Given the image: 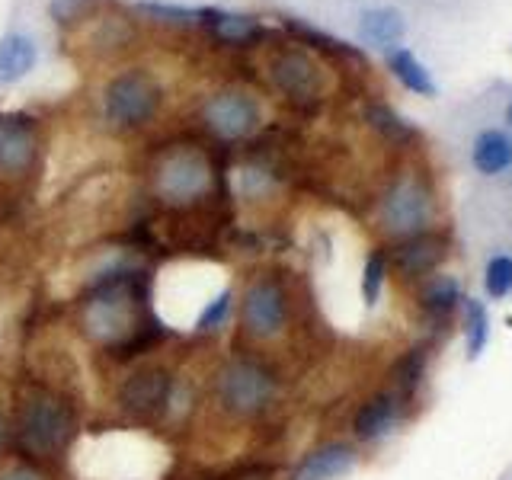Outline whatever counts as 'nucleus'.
<instances>
[{
  "mask_svg": "<svg viewBox=\"0 0 512 480\" xmlns=\"http://www.w3.org/2000/svg\"><path fill=\"white\" fill-rule=\"evenodd\" d=\"M160 100H164L160 80L144 68H128L112 77L103 90V119L119 132L141 128L157 116Z\"/></svg>",
  "mask_w": 512,
  "mask_h": 480,
  "instance_id": "obj_1",
  "label": "nucleus"
},
{
  "mask_svg": "<svg viewBox=\"0 0 512 480\" xmlns=\"http://www.w3.org/2000/svg\"><path fill=\"white\" fill-rule=\"evenodd\" d=\"M436 218V199L420 176H400L397 183L381 196L378 205V224L381 231L394 240H410L432 231Z\"/></svg>",
  "mask_w": 512,
  "mask_h": 480,
  "instance_id": "obj_2",
  "label": "nucleus"
},
{
  "mask_svg": "<svg viewBox=\"0 0 512 480\" xmlns=\"http://www.w3.org/2000/svg\"><path fill=\"white\" fill-rule=\"evenodd\" d=\"M458 160L484 186L512 180V135L500 122H480L458 141Z\"/></svg>",
  "mask_w": 512,
  "mask_h": 480,
  "instance_id": "obj_3",
  "label": "nucleus"
},
{
  "mask_svg": "<svg viewBox=\"0 0 512 480\" xmlns=\"http://www.w3.org/2000/svg\"><path fill=\"white\" fill-rule=\"evenodd\" d=\"M471 272H474V295L487 304L512 301V244L503 237L468 228Z\"/></svg>",
  "mask_w": 512,
  "mask_h": 480,
  "instance_id": "obj_4",
  "label": "nucleus"
},
{
  "mask_svg": "<svg viewBox=\"0 0 512 480\" xmlns=\"http://www.w3.org/2000/svg\"><path fill=\"white\" fill-rule=\"evenodd\" d=\"M138 442L128 439V436H109V439H96L93 442V452L90 455H80V461H87V474L90 477H103V480H141V477H154L160 471V461L154 455L135 452L132 458H125L132 452Z\"/></svg>",
  "mask_w": 512,
  "mask_h": 480,
  "instance_id": "obj_5",
  "label": "nucleus"
},
{
  "mask_svg": "<svg viewBox=\"0 0 512 480\" xmlns=\"http://www.w3.org/2000/svg\"><path fill=\"white\" fill-rule=\"evenodd\" d=\"M208 183H212V170L199 151H173L157 167V192L173 205L196 202L205 196Z\"/></svg>",
  "mask_w": 512,
  "mask_h": 480,
  "instance_id": "obj_6",
  "label": "nucleus"
},
{
  "mask_svg": "<svg viewBox=\"0 0 512 480\" xmlns=\"http://www.w3.org/2000/svg\"><path fill=\"white\" fill-rule=\"evenodd\" d=\"M202 119L212 128V135H218L221 141H240L256 132V125H260V106L244 90H224L205 103Z\"/></svg>",
  "mask_w": 512,
  "mask_h": 480,
  "instance_id": "obj_7",
  "label": "nucleus"
},
{
  "mask_svg": "<svg viewBox=\"0 0 512 480\" xmlns=\"http://www.w3.org/2000/svg\"><path fill=\"white\" fill-rule=\"evenodd\" d=\"M218 394L221 400L237 413H256L263 410L272 394H276V384L263 372L260 365L253 362H231L218 378Z\"/></svg>",
  "mask_w": 512,
  "mask_h": 480,
  "instance_id": "obj_8",
  "label": "nucleus"
},
{
  "mask_svg": "<svg viewBox=\"0 0 512 480\" xmlns=\"http://www.w3.org/2000/svg\"><path fill=\"white\" fill-rule=\"evenodd\" d=\"M269 77L285 96H292V100H301V103L317 100L320 90H324V74H320L317 61L308 52H301V48H285V52L272 58Z\"/></svg>",
  "mask_w": 512,
  "mask_h": 480,
  "instance_id": "obj_9",
  "label": "nucleus"
},
{
  "mask_svg": "<svg viewBox=\"0 0 512 480\" xmlns=\"http://www.w3.org/2000/svg\"><path fill=\"white\" fill-rule=\"evenodd\" d=\"M285 295L276 282H253L244 295V324L260 340H272L285 327Z\"/></svg>",
  "mask_w": 512,
  "mask_h": 480,
  "instance_id": "obj_10",
  "label": "nucleus"
},
{
  "mask_svg": "<svg viewBox=\"0 0 512 480\" xmlns=\"http://www.w3.org/2000/svg\"><path fill=\"white\" fill-rule=\"evenodd\" d=\"M404 423V404L391 391H381L372 400H365L359 407L356 420H352V432L362 445H381L388 442Z\"/></svg>",
  "mask_w": 512,
  "mask_h": 480,
  "instance_id": "obj_11",
  "label": "nucleus"
},
{
  "mask_svg": "<svg viewBox=\"0 0 512 480\" xmlns=\"http://www.w3.org/2000/svg\"><path fill=\"white\" fill-rule=\"evenodd\" d=\"M36 125L26 116H0V176H20L36 160Z\"/></svg>",
  "mask_w": 512,
  "mask_h": 480,
  "instance_id": "obj_12",
  "label": "nucleus"
},
{
  "mask_svg": "<svg viewBox=\"0 0 512 480\" xmlns=\"http://www.w3.org/2000/svg\"><path fill=\"white\" fill-rule=\"evenodd\" d=\"M359 468V452L349 442H327L298 461L292 480H343Z\"/></svg>",
  "mask_w": 512,
  "mask_h": 480,
  "instance_id": "obj_13",
  "label": "nucleus"
},
{
  "mask_svg": "<svg viewBox=\"0 0 512 480\" xmlns=\"http://www.w3.org/2000/svg\"><path fill=\"white\" fill-rule=\"evenodd\" d=\"M484 199L474 202V208L468 212V228L474 231H487L503 237L506 244H512V180L496 183V186H484Z\"/></svg>",
  "mask_w": 512,
  "mask_h": 480,
  "instance_id": "obj_14",
  "label": "nucleus"
},
{
  "mask_svg": "<svg viewBox=\"0 0 512 480\" xmlns=\"http://www.w3.org/2000/svg\"><path fill=\"white\" fill-rule=\"evenodd\" d=\"M87 327L96 340H116L132 327V301L122 288H106L87 308Z\"/></svg>",
  "mask_w": 512,
  "mask_h": 480,
  "instance_id": "obj_15",
  "label": "nucleus"
},
{
  "mask_svg": "<svg viewBox=\"0 0 512 480\" xmlns=\"http://www.w3.org/2000/svg\"><path fill=\"white\" fill-rule=\"evenodd\" d=\"M23 436L32 448H39V452L58 448L64 436H68V413H64L55 400H36V404L26 410Z\"/></svg>",
  "mask_w": 512,
  "mask_h": 480,
  "instance_id": "obj_16",
  "label": "nucleus"
},
{
  "mask_svg": "<svg viewBox=\"0 0 512 480\" xmlns=\"http://www.w3.org/2000/svg\"><path fill=\"white\" fill-rule=\"evenodd\" d=\"M39 64V45L23 29H10L0 36V87H13L26 80Z\"/></svg>",
  "mask_w": 512,
  "mask_h": 480,
  "instance_id": "obj_17",
  "label": "nucleus"
},
{
  "mask_svg": "<svg viewBox=\"0 0 512 480\" xmlns=\"http://www.w3.org/2000/svg\"><path fill=\"white\" fill-rule=\"evenodd\" d=\"M461 320V343H464V352H468V359L477 362L480 356L487 352L490 346V336H493V317H490V304L468 292L461 301V308L455 314Z\"/></svg>",
  "mask_w": 512,
  "mask_h": 480,
  "instance_id": "obj_18",
  "label": "nucleus"
},
{
  "mask_svg": "<svg viewBox=\"0 0 512 480\" xmlns=\"http://www.w3.org/2000/svg\"><path fill=\"white\" fill-rule=\"evenodd\" d=\"M464 295H468V288H464V282L458 276H452V272H429V276H423L420 282V308L429 314V317H455Z\"/></svg>",
  "mask_w": 512,
  "mask_h": 480,
  "instance_id": "obj_19",
  "label": "nucleus"
},
{
  "mask_svg": "<svg viewBox=\"0 0 512 480\" xmlns=\"http://www.w3.org/2000/svg\"><path fill=\"white\" fill-rule=\"evenodd\" d=\"M199 26L212 32L215 39L231 42V45H250V42H256V39H263V36H266L256 16H244V13L221 10V7H202V20H199Z\"/></svg>",
  "mask_w": 512,
  "mask_h": 480,
  "instance_id": "obj_20",
  "label": "nucleus"
},
{
  "mask_svg": "<svg viewBox=\"0 0 512 480\" xmlns=\"http://www.w3.org/2000/svg\"><path fill=\"white\" fill-rule=\"evenodd\" d=\"M359 39L381 52H391L404 39V16L394 7H368L359 16Z\"/></svg>",
  "mask_w": 512,
  "mask_h": 480,
  "instance_id": "obj_21",
  "label": "nucleus"
},
{
  "mask_svg": "<svg viewBox=\"0 0 512 480\" xmlns=\"http://www.w3.org/2000/svg\"><path fill=\"white\" fill-rule=\"evenodd\" d=\"M388 68H391V74L400 80V87H407L410 93L426 96V100H432V96H439L436 77H432L426 64H423L420 58H416L413 48H407V45L391 48V52H388Z\"/></svg>",
  "mask_w": 512,
  "mask_h": 480,
  "instance_id": "obj_22",
  "label": "nucleus"
},
{
  "mask_svg": "<svg viewBox=\"0 0 512 480\" xmlns=\"http://www.w3.org/2000/svg\"><path fill=\"white\" fill-rule=\"evenodd\" d=\"M397 250V263L404 272L410 276H429V272H436L439 260H442V244L432 234H420V237H410V240H400Z\"/></svg>",
  "mask_w": 512,
  "mask_h": 480,
  "instance_id": "obj_23",
  "label": "nucleus"
},
{
  "mask_svg": "<svg viewBox=\"0 0 512 480\" xmlns=\"http://www.w3.org/2000/svg\"><path fill=\"white\" fill-rule=\"evenodd\" d=\"M135 10L154 23H170V26H199L202 20V7L167 4V0H138Z\"/></svg>",
  "mask_w": 512,
  "mask_h": 480,
  "instance_id": "obj_24",
  "label": "nucleus"
},
{
  "mask_svg": "<svg viewBox=\"0 0 512 480\" xmlns=\"http://www.w3.org/2000/svg\"><path fill=\"white\" fill-rule=\"evenodd\" d=\"M285 29L292 32L295 39H301L304 45L320 48V52H327V55H349V58H362L359 48L346 45L343 39L330 36V32H320V29H314V26H308V23L292 20V16H285Z\"/></svg>",
  "mask_w": 512,
  "mask_h": 480,
  "instance_id": "obj_25",
  "label": "nucleus"
},
{
  "mask_svg": "<svg viewBox=\"0 0 512 480\" xmlns=\"http://www.w3.org/2000/svg\"><path fill=\"white\" fill-rule=\"evenodd\" d=\"M368 122H372L378 132L391 135V138H407V135H413V125H407L388 106H372V109H368Z\"/></svg>",
  "mask_w": 512,
  "mask_h": 480,
  "instance_id": "obj_26",
  "label": "nucleus"
},
{
  "mask_svg": "<svg viewBox=\"0 0 512 480\" xmlns=\"http://www.w3.org/2000/svg\"><path fill=\"white\" fill-rule=\"evenodd\" d=\"M384 269H388V260H384L381 253H372L365 263V276H362V295H365V304H375L381 288H384Z\"/></svg>",
  "mask_w": 512,
  "mask_h": 480,
  "instance_id": "obj_27",
  "label": "nucleus"
},
{
  "mask_svg": "<svg viewBox=\"0 0 512 480\" xmlns=\"http://www.w3.org/2000/svg\"><path fill=\"white\" fill-rule=\"evenodd\" d=\"M0 480H42V477L29 468H10L7 474H0Z\"/></svg>",
  "mask_w": 512,
  "mask_h": 480,
  "instance_id": "obj_28",
  "label": "nucleus"
},
{
  "mask_svg": "<svg viewBox=\"0 0 512 480\" xmlns=\"http://www.w3.org/2000/svg\"><path fill=\"white\" fill-rule=\"evenodd\" d=\"M500 125L512 135V93L506 96V103H503V109H500Z\"/></svg>",
  "mask_w": 512,
  "mask_h": 480,
  "instance_id": "obj_29",
  "label": "nucleus"
},
{
  "mask_svg": "<svg viewBox=\"0 0 512 480\" xmlns=\"http://www.w3.org/2000/svg\"><path fill=\"white\" fill-rule=\"evenodd\" d=\"M4 436H7V426H4V420H0V445H4Z\"/></svg>",
  "mask_w": 512,
  "mask_h": 480,
  "instance_id": "obj_30",
  "label": "nucleus"
}]
</instances>
